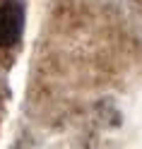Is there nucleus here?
I'll return each mask as SVG.
<instances>
[{"instance_id": "obj_1", "label": "nucleus", "mask_w": 142, "mask_h": 149, "mask_svg": "<svg viewBox=\"0 0 142 149\" xmlns=\"http://www.w3.org/2000/svg\"><path fill=\"white\" fill-rule=\"evenodd\" d=\"M24 31V7L20 0L0 3V48H15Z\"/></svg>"}]
</instances>
